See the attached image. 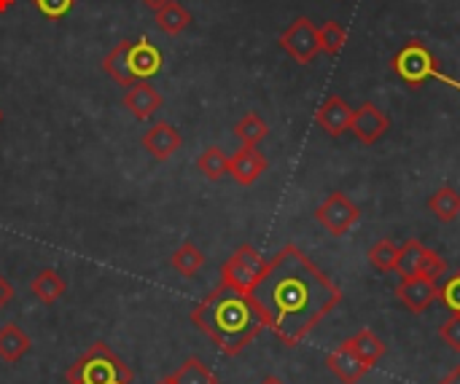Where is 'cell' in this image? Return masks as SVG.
Returning <instances> with one entry per match:
<instances>
[{"instance_id":"6da1fadb","label":"cell","mask_w":460,"mask_h":384,"mask_svg":"<svg viewBox=\"0 0 460 384\" xmlns=\"http://www.w3.org/2000/svg\"><path fill=\"white\" fill-rule=\"evenodd\" d=\"M248 296L261 312L264 328L286 347H299L342 301L337 283L296 245H286L264 264V272L251 285Z\"/></svg>"},{"instance_id":"7a4b0ae2","label":"cell","mask_w":460,"mask_h":384,"mask_svg":"<svg viewBox=\"0 0 460 384\" xmlns=\"http://www.w3.org/2000/svg\"><path fill=\"white\" fill-rule=\"evenodd\" d=\"M191 323L208 334L224 355H240L264 331V318L251 296L224 283L191 310Z\"/></svg>"},{"instance_id":"3957f363","label":"cell","mask_w":460,"mask_h":384,"mask_svg":"<svg viewBox=\"0 0 460 384\" xmlns=\"http://www.w3.org/2000/svg\"><path fill=\"white\" fill-rule=\"evenodd\" d=\"M391 67H394V73H396L410 89H418V86H423L426 81H442V83H447L450 89L460 92L458 78H453V75H447V73L442 70L437 54H434L423 40H410V43H404V46L394 54Z\"/></svg>"},{"instance_id":"277c9868","label":"cell","mask_w":460,"mask_h":384,"mask_svg":"<svg viewBox=\"0 0 460 384\" xmlns=\"http://www.w3.org/2000/svg\"><path fill=\"white\" fill-rule=\"evenodd\" d=\"M129 366L105 345H92L70 369H67V384H132Z\"/></svg>"},{"instance_id":"5b68a950","label":"cell","mask_w":460,"mask_h":384,"mask_svg":"<svg viewBox=\"0 0 460 384\" xmlns=\"http://www.w3.org/2000/svg\"><path fill=\"white\" fill-rule=\"evenodd\" d=\"M264 264H267V258H261V253L253 245H240L226 258V264L221 266V283L229 285V288H234V291L248 293L251 285L264 272Z\"/></svg>"},{"instance_id":"8992f818","label":"cell","mask_w":460,"mask_h":384,"mask_svg":"<svg viewBox=\"0 0 460 384\" xmlns=\"http://www.w3.org/2000/svg\"><path fill=\"white\" fill-rule=\"evenodd\" d=\"M278 43H280V48H283L291 59H296L299 65H310V62L321 54L318 27H315L313 19H307V16L294 19V22L286 27V32L280 35Z\"/></svg>"},{"instance_id":"52a82bcc","label":"cell","mask_w":460,"mask_h":384,"mask_svg":"<svg viewBox=\"0 0 460 384\" xmlns=\"http://www.w3.org/2000/svg\"><path fill=\"white\" fill-rule=\"evenodd\" d=\"M361 218V207L353 205L342 191H334L323 199V205L315 210V221L332 234V237H345Z\"/></svg>"},{"instance_id":"ba28073f","label":"cell","mask_w":460,"mask_h":384,"mask_svg":"<svg viewBox=\"0 0 460 384\" xmlns=\"http://www.w3.org/2000/svg\"><path fill=\"white\" fill-rule=\"evenodd\" d=\"M162 65H164V57H162V51L148 38L132 40L129 54H127V70H129L132 83L151 81L154 75L162 73Z\"/></svg>"},{"instance_id":"9c48e42d","label":"cell","mask_w":460,"mask_h":384,"mask_svg":"<svg viewBox=\"0 0 460 384\" xmlns=\"http://www.w3.org/2000/svg\"><path fill=\"white\" fill-rule=\"evenodd\" d=\"M396 299L415 315L431 310V304L439 301V285L437 280L429 277H402L399 288H396Z\"/></svg>"},{"instance_id":"30bf717a","label":"cell","mask_w":460,"mask_h":384,"mask_svg":"<svg viewBox=\"0 0 460 384\" xmlns=\"http://www.w3.org/2000/svg\"><path fill=\"white\" fill-rule=\"evenodd\" d=\"M391 129V118L375 105V102H364L353 110V124L350 132L356 135L358 143L364 145H375L385 132Z\"/></svg>"},{"instance_id":"8fae6325","label":"cell","mask_w":460,"mask_h":384,"mask_svg":"<svg viewBox=\"0 0 460 384\" xmlns=\"http://www.w3.org/2000/svg\"><path fill=\"white\" fill-rule=\"evenodd\" d=\"M140 143H143V148L156 161H167V159H172L181 151L183 137H181V132L170 121H156V124H151V129H146Z\"/></svg>"},{"instance_id":"7c38bea8","label":"cell","mask_w":460,"mask_h":384,"mask_svg":"<svg viewBox=\"0 0 460 384\" xmlns=\"http://www.w3.org/2000/svg\"><path fill=\"white\" fill-rule=\"evenodd\" d=\"M315 121H318V127H321L329 137H342L345 132H350L353 108H350L340 94H332V97H326L323 105L318 108Z\"/></svg>"},{"instance_id":"4fadbf2b","label":"cell","mask_w":460,"mask_h":384,"mask_svg":"<svg viewBox=\"0 0 460 384\" xmlns=\"http://www.w3.org/2000/svg\"><path fill=\"white\" fill-rule=\"evenodd\" d=\"M267 172V156L256 145H243L234 156H229V175L240 186H253Z\"/></svg>"},{"instance_id":"5bb4252c","label":"cell","mask_w":460,"mask_h":384,"mask_svg":"<svg viewBox=\"0 0 460 384\" xmlns=\"http://www.w3.org/2000/svg\"><path fill=\"white\" fill-rule=\"evenodd\" d=\"M326 366H329V371L340 380L342 384H356L361 382L367 374H369V369L372 366H367L353 350H350V345L345 342V345H340L334 353H329V358H326Z\"/></svg>"},{"instance_id":"9a60e30c","label":"cell","mask_w":460,"mask_h":384,"mask_svg":"<svg viewBox=\"0 0 460 384\" xmlns=\"http://www.w3.org/2000/svg\"><path fill=\"white\" fill-rule=\"evenodd\" d=\"M162 105H164V97H162L148 81L132 83V86L127 89V94H124V108H127L137 121L151 118Z\"/></svg>"},{"instance_id":"2e32d148","label":"cell","mask_w":460,"mask_h":384,"mask_svg":"<svg viewBox=\"0 0 460 384\" xmlns=\"http://www.w3.org/2000/svg\"><path fill=\"white\" fill-rule=\"evenodd\" d=\"M32 350V339L16 326V323H5L0 328V358L5 363H19L27 353Z\"/></svg>"},{"instance_id":"e0dca14e","label":"cell","mask_w":460,"mask_h":384,"mask_svg":"<svg viewBox=\"0 0 460 384\" xmlns=\"http://www.w3.org/2000/svg\"><path fill=\"white\" fill-rule=\"evenodd\" d=\"M30 291H32V296H35L38 301H43V304H57V301L65 296L67 283H65V277H62L57 269H40V272L35 275V280L30 283Z\"/></svg>"},{"instance_id":"ac0fdd59","label":"cell","mask_w":460,"mask_h":384,"mask_svg":"<svg viewBox=\"0 0 460 384\" xmlns=\"http://www.w3.org/2000/svg\"><path fill=\"white\" fill-rule=\"evenodd\" d=\"M154 19H156V27L164 35H181L191 24V11L186 5H181L178 0H170L162 8L154 11Z\"/></svg>"},{"instance_id":"d6986e66","label":"cell","mask_w":460,"mask_h":384,"mask_svg":"<svg viewBox=\"0 0 460 384\" xmlns=\"http://www.w3.org/2000/svg\"><path fill=\"white\" fill-rule=\"evenodd\" d=\"M429 250H431V248H426L423 242H418V240H407V242L399 248L396 272H399L402 277H420L423 264H426V258H429Z\"/></svg>"},{"instance_id":"ffe728a7","label":"cell","mask_w":460,"mask_h":384,"mask_svg":"<svg viewBox=\"0 0 460 384\" xmlns=\"http://www.w3.org/2000/svg\"><path fill=\"white\" fill-rule=\"evenodd\" d=\"M348 345H350V350H353V353H356L367 366H377V361H383V358H385V353H388L385 342H383L377 334H372L369 328L358 331L353 339H348Z\"/></svg>"},{"instance_id":"44dd1931","label":"cell","mask_w":460,"mask_h":384,"mask_svg":"<svg viewBox=\"0 0 460 384\" xmlns=\"http://www.w3.org/2000/svg\"><path fill=\"white\" fill-rule=\"evenodd\" d=\"M429 210L434 213V218L439 223H453L460 215V194L453 186L437 188L429 199Z\"/></svg>"},{"instance_id":"7402d4cb","label":"cell","mask_w":460,"mask_h":384,"mask_svg":"<svg viewBox=\"0 0 460 384\" xmlns=\"http://www.w3.org/2000/svg\"><path fill=\"white\" fill-rule=\"evenodd\" d=\"M129 46H132V40H121V43H116L111 51H108V57L102 59V70L116 81V83H121V86H132V78H129V70H127V54H129Z\"/></svg>"},{"instance_id":"603a6c76","label":"cell","mask_w":460,"mask_h":384,"mask_svg":"<svg viewBox=\"0 0 460 384\" xmlns=\"http://www.w3.org/2000/svg\"><path fill=\"white\" fill-rule=\"evenodd\" d=\"M170 264H172V269H175L178 275L194 277V275L205 266V253H202L194 242H183V245L172 253Z\"/></svg>"},{"instance_id":"cb8c5ba5","label":"cell","mask_w":460,"mask_h":384,"mask_svg":"<svg viewBox=\"0 0 460 384\" xmlns=\"http://www.w3.org/2000/svg\"><path fill=\"white\" fill-rule=\"evenodd\" d=\"M267 135H270V127H267V121H264L259 113H245V116L234 124V137H237L243 145H259Z\"/></svg>"},{"instance_id":"d4e9b609","label":"cell","mask_w":460,"mask_h":384,"mask_svg":"<svg viewBox=\"0 0 460 384\" xmlns=\"http://www.w3.org/2000/svg\"><path fill=\"white\" fill-rule=\"evenodd\" d=\"M197 170L208 178V180H221L224 175H229V156L221 148H208L202 151V156L197 159Z\"/></svg>"},{"instance_id":"484cf974","label":"cell","mask_w":460,"mask_h":384,"mask_svg":"<svg viewBox=\"0 0 460 384\" xmlns=\"http://www.w3.org/2000/svg\"><path fill=\"white\" fill-rule=\"evenodd\" d=\"M175 384H218V377L199 361V358H189L175 374H170Z\"/></svg>"},{"instance_id":"4316f807","label":"cell","mask_w":460,"mask_h":384,"mask_svg":"<svg viewBox=\"0 0 460 384\" xmlns=\"http://www.w3.org/2000/svg\"><path fill=\"white\" fill-rule=\"evenodd\" d=\"M318 40H321V51L323 54L337 57L345 48V43H348V32H345V27L340 22L329 19V22H323L318 27Z\"/></svg>"},{"instance_id":"83f0119b","label":"cell","mask_w":460,"mask_h":384,"mask_svg":"<svg viewBox=\"0 0 460 384\" xmlns=\"http://www.w3.org/2000/svg\"><path fill=\"white\" fill-rule=\"evenodd\" d=\"M369 264L372 269L388 275V272H396V261H399V248L394 245V240H380L369 248Z\"/></svg>"},{"instance_id":"f1b7e54d","label":"cell","mask_w":460,"mask_h":384,"mask_svg":"<svg viewBox=\"0 0 460 384\" xmlns=\"http://www.w3.org/2000/svg\"><path fill=\"white\" fill-rule=\"evenodd\" d=\"M439 301H442L453 315H460V272H456L453 277H447V280L439 285Z\"/></svg>"},{"instance_id":"f546056e","label":"cell","mask_w":460,"mask_h":384,"mask_svg":"<svg viewBox=\"0 0 460 384\" xmlns=\"http://www.w3.org/2000/svg\"><path fill=\"white\" fill-rule=\"evenodd\" d=\"M32 3H35L38 13H43L51 22L65 19L73 11V5H75V0H32Z\"/></svg>"},{"instance_id":"4dcf8cb0","label":"cell","mask_w":460,"mask_h":384,"mask_svg":"<svg viewBox=\"0 0 460 384\" xmlns=\"http://www.w3.org/2000/svg\"><path fill=\"white\" fill-rule=\"evenodd\" d=\"M439 336L445 345H450L456 353H460V315H453L442 328H439Z\"/></svg>"},{"instance_id":"1f68e13d","label":"cell","mask_w":460,"mask_h":384,"mask_svg":"<svg viewBox=\"0 0 460 384\" xmlns=\"http://www.w3.org/2000/svg\"><path fill=\"white\" fill-rule=\"evenodd\" d=\"M445 269H447L445 258H442L439 253L429 250V258H426V264H423V272H420V277H429V280H439V277L445 275Z\"/></svg>"},{"instance_id":"d6a6232c","label":"cell","mask_w":460,"mask_h":384,"mask_svg":"<svg viewBox=\"0 0 460 384\" xmlns=\"http://www.w3.org/2000/svg\"><path fill=\"white\" fill-rule=\"evenodd\" d=\"M11 301H13V288H11V283L0 275V310L8 307Z\"/></svg>"},{"instance_id":"836d02e7","label":"cell","mask_w":460,"mask_h":384,"mask_svg":"<svg viewBox=\"0 0 460 384\" xmlns=\"http://www.w3.org/2000/svg\"><path fill=\"white\" fill-rule=\"evenodd\" d=\"M439 384H460V366L458 369H453V371H450V374H447V377H445Z\"/></svg>"},{"instance_id":"e575fe53","label":"cell","mask_w":460,"mask_h":384,"mask_svg":"<svg viewBox=\"0 0 460 384\" xmlns=\"http://www.w3.org/2000/svg\"><path fill=\"white\" fill-rule=\"evenodd\" d=\"M146 8H151V11H156V8H162L164 3H170V0H140Z\"/></svg>"},{"instance_id":"d590c367","label":"cell","mask_w":460,"mask_h":384,"mask_svg":"<svg viewBox=\"0 0 460 384\" xmlns=\"http://www.w3.org/2000/svg\"><path fill=\"white\" fill-rule=\"evenodd\" d=\"M16 5V0H0V13H8Z\"/></svg>"},{"instance_id":"8d00e7d4","label":"cell","mask_w":460,"mask_h":384,"mask_svg":"<svg viewBox=\"0 0 460 384\" xmlns=\"http://www.w3.org/2000/svg\"><path fill=\"white\" fill-rule=\"evenodd\" d=\"M259 384H286L280 377H267V380H261Z\"/></svg>"},{"instance_id":"74e56055","label":"cell","mask_w":460,"mask_h":384,"mask_svg":"<svg viewBox=\"0 0 460 384\" xmlns=\"http://www.w3.org/2000/svg\"><path fill=\"white\" fill-rule=\"evenodd\" d=\"M156 384H175V380H172V377H164V380H159Z\"/></svg>"},{"instance_id":"f35d334b","label":"cell","mask_w":460,"mask_h":384,"mask_svg":"<svg viewBox=\"0 0 460 384\" xmlns=\"http://www.w3.org/2000/svg\"><path fill=\"white\" fill-rule=\"evenodd\" d=\"M0 121H3V110H0Z\"/></svg>"}]
</instances>
